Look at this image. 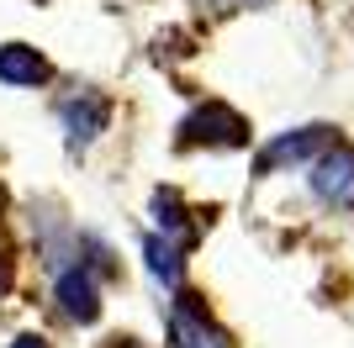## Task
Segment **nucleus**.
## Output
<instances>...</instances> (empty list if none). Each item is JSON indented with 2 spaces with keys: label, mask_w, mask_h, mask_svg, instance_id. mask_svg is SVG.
Wrapping results in <instances>:
<instances>
[{
  "label": "nucleus",
  "mask_w": 354,
  "mask_h": 348,
  "mask_svg": "<svg viewBox=\"0 0 354 348\" xmlns=\"http://www.w3.org/2000/svg\"><path fill=\"white\" fill-rule=\"evenodd\" d=\"M43 79H48V58L37 53V48H27V43H6L0 48V85L32 90V85H43Z\"/></svg>",
  "instance_id": "obj_7"
},
{
  "label": "nucleus",
  "mask_w": 354,
  "mask_h": 348,
  "mask_svg": "<svg viewBox=\"0 0 354 348\" xmlns=\"http://www.w3.org/2000/svg\"><path fill=\"white\" fill-rule=\"evenodd\" d=\"M53 296H59V311L69 322H80V327H90V322L101 317V290H95V275H90L85 264L64 269L59 285H53Z\"/></svg>",
  "instance_id": "obj_5"
},
{
  "label": "nucleus",
  "mask_w": 354,
  "mask_h": 348,
  "mask_svg": "<svg viewBox=\"0 0 354 348\" xmlns=\"http://www.w3.org/2000/svg\"><path fill=\"white\" fill-rule=\"evenodd\" d=\"M0 201H6V195H0Z\"/></svg>",
  "instance_id": "obj_11"
},
{
  "label": "nucleus",
  "mask_w": 354,
  "mask_h": 348,
  "mask_svg": "<svg viewBox=\"0 0 354 348\" xmlns=\"http://www.w3.org/2000/svg\"><path fill=\"white\" fill-rule=\"evenodd\" d=\"M169 338H175V348H233V338L196 306V296H180L175 301V311H169Z\"/></svg>",
  "instance_id": "obj_4"
},
{
  "label": "nucleus",
  "mask_w": 354,
  "mask_h": 348,
  "mask_svg": "<svg viewBox=\"0 0 354 348\" xmlns=\"http://www.w3.org/2000/svg\"><path fill=\"white\" fill-rule=\"evenodd\" d=\"M312 195L339 211H354V148L349 143H333L312 159Z\"/></svg>",
  "instance_id": "obj_2"
},
{
  "label": "nucleus",
  "mask_w": 354,
  "mask_h": 348,
  "mask_svg": "<svg viewBox=\"0 0 354 348\" xmlns=\"http://www.w3.org/2000/svg\"><path fill=\"white\" fill-rule=\"evenodd\" d=\"M11 348H48V343H43V338H37V333H21V338H16V343H11Z\"/></svg>",
  "instance_id": "obj_10"
},
{
  "label": "nucleus",
  "mask_w": 354,
  "mask_h": 348,
  "mask_svg": "<svg viewBox=\"0 0 354 348\" xmlns=\"http://www.w3.org/2000/svg\"><path fill=\"white\" fill-rule=\"evenodd\" d=\"M180 143L185 148H243L249 143V122L212 101V106H201V111H191L180 122Z\"/></svg>",
  "instance_id": "obj_1"
},
{
  "label": "nucleus",
  "mask_w": 354,
  "mask_h": 348,
  "mask_svg": "<svg viewBox=\"0 0 354 348\" xmlns=\"http://www.w3.org/2000/svg\"><path fill=\"white\" fill-rule=\"evenodd\" d=\"M153 222L164 227V238H169V243H180V248L196 243V222H191V211L180 206L175 190H153Z\"/></svg>",
  "instance_id": "obj_8"
},
{
  "label": "nucleus",
  "mask_w": 354,
  "mask_h": 348,
  "mask_svg": "<svg viewBox=\"0 0 354 348\" xmlns=\"http://www.w3.org/2000/svg\"><path fill=\"white\" fill-rule=\"evenodd\" d=\"M323 143H328V127H296V132H281V137H275V143L259 153V169L275 174L281 164H301V159H312Z\"/></svg>",
  "instance_id": "obj_6"
},
{
  "label": "nucleus",
  "mask_w": 354,
  "mask_h": 348,
  "mask_svg": "<svg viewBox=\"0 0 354 348\" xmlns=\"http://www.w3.org/2000/svg\"><path fill=\"white\" fill-rule=\"evenodd\" d=\"M59 122H64L69 148H90L106 132V122H111V106H106V95H95V90H80L69 101H59Z\"/></svg>",
  "instance_id": "obj_3"
},
{
  "label": "nucleus",
  "mask_w": 354,
  "mask_h": 348,
  "mask_svg": "<svg viewBox=\"0 0 354 348\" xmlns=\"http://www.w3.org/2000/svg\"><path fill=\"white\" fill-rule=\"evenodd\" d=\"M143 259L148 269H153V280H164V285H180V243H169V238H143Z\"/></svg>",
  "instance_id": "obj_9"
}]
</instances>
